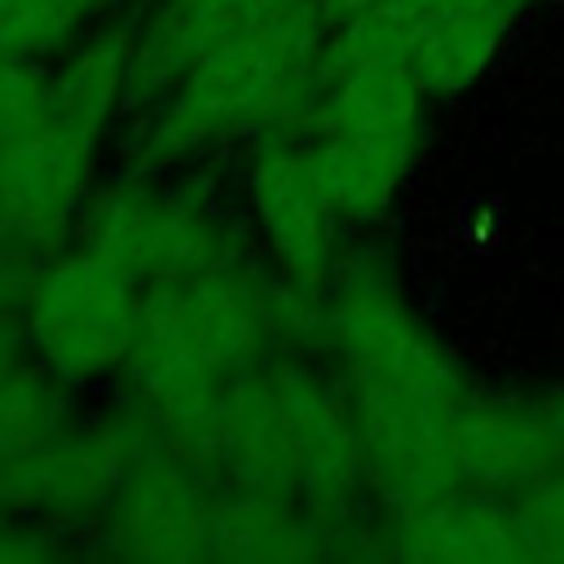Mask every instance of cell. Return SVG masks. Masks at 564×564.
Listing matches in <instances>:
<instances>
[{
    "mask_svg": "<svg viewBox=\"0 0 564 564\" xmlns=\"http://www.w3.org/2000/svg\"><path fill=\"white\" fill-rule=\"evenodd\" d=\"M326 326L361 427L366 471L379 480L388 502L401 507L458 489L449 432L471 392L458 366L397 295L392 278L375 264L344 273Z\"/></svg>",
    "mask_w": 564,
    "mask_h": 564,
    "instance_id": "1",
    "label": "cell"
},
{
    "mask_svg": "<svg viewBox=\"0 0 564 564\" xmlns=\"http://www.w3.org/2000/svg\"><path fill=\"white\" fill-rule=\"evenodd\" d=\"M330 18L322 0H291L260 26L203 53L167 93L137 163L163 167L203 145L256 137L291 119L322 84Z\"/></svg>",
    "mask_w": 564,
    "mask_h": 564,
    "instance_id": "2",
    "label": "cell"
},
{
    "mask_svg": "<svg viewBox=\"0 0 564 564\" xmlns=\"http://www.w3.org/2000/svg\"><path fill=\"white\" fill-rule=\"evenodd\" d=\"M132 35L106 31L53 75L40 115L0 150V234L18 247H48L88 189L106 119L128 93Z\"/></svg>",
    "mask_w": 564,
    "mask_h": 564,
    "instance_id": "3",
    "label": "cell"
},
{
    "mask_svg": "<svg viewBox=\"0 0 564 564\" xmlns=\"http://www.w3.org/2000/svg\"><path fill=\"white\" fill-rule=\"evenodd\" d=\"M269 300L234 264L141 286L137 339L123 361L150 414L176 410L260 361Z\"/></svg>",
    "mask_w": 564,
    "mask_h": 564,
    "instance_id": "4",
    "label": "cell"
},
{
    "mask_svg": "<svg viewBox=\"0 0 564 564\" xmlns=\"http://www.w3.org/2000/svg\"><path fill=\"white\" fill-rule=\"evenodd\" d=\"M423 88L405 62H322L313 159L344 212V220H375L419 141Z\"/></svg>",
    "mask_w": 564,
    "mask_h": 564,
    "instance_id": "5",
    "label": "cell"
},
{
    "mask_svg": "<svg viewBox=\"0 0 564 564\" xmlns=\"http://www.w3.org/2000/svg\"><path fill=\"white\" fill-rule=\"evenodd\" d=\"M141 317V282L101 256L97 247H75L57 256L26 286V339L62 383L97 379L119 370L132 352Z\"/></svg>",
    "mask_w": 564,
    "mask_h": 564,
    "instance_id": "6",
    "label": "cell"
},
{
    "mask_svg": "<svg viewBox=\"0 0 564 564\" xmlns=\"http://www.w3.org/2000/svg\"><path fill=\"white\" fill-rule=\"evenodd\" d=\"M84 242L123 264L141 286L234 264L229 238L203 207L137 185L115 189L84 212Z\"/></svg>",
    "mask_w": 564,
    "mask_h": 564,
    "instance_id": "7",
    "label": "cell"
},
{
    "mask_svg": "<svg viewBox=\"0 0 564 564\" xmlns=\"http://www.w3.org/2000/svg\"><path fill=\"white\" fill-rule=\"evenodd\" d=\"M251 198H256L269 251L282 264L286 282L300 295H317L330 278V256H335V234L344 225V212L313 150L291 141L269 145L256 163Z\"/></svg>",
    "mask_w": 564,
    "mask_h": 564,
    "instance_id": "8",
    "label": "cell"
},
{
    "mask_svg": "<svg viewBox=\"0 0 564 564\" xmlns=\"http://www.w3.org/2000/svg\"><path fill=\"white\" fill-rule=\"evenodd\" d=\"M216 485L181 463L159 436L141 449L128 480L119 485L110 516V551L141 560H189L207 555Z\"/></svg>",
    "mask_w": 564,
    "mask_h": 564,
    "instance_id": "9",
    "label": "cell"
},
{
    "mask_svg": "<svg viewBox=\"0 0 564 564\" xmlns=\"http://www.w3.org/2000/svg\"><path fill=\"white\" fill-rule=\"evenodd\" d=\"M154 441V427H93L75 436H53L35 454L0 467V507L9 511H70L115 498L128 480L141 449Z\"/></svg>",
    "mask_w": 564,
    "mask_h": 564,
    "instance_id": "10",
    "label": "cell"
},
{
    "mask_svg": "<svg viewBox=\"0 0 564 564\" xmlns=\"http://www.w3.org/2000/svg\"><path fill=\"white\" fill-rule=\"evenodd\" d=\"M449 463L458 489L520 494L564 463V441L555 436L542 405H494L467 397L454 414Z\"/></svg>",
    "mask_w": 564,
    "mask_h": 564,
    "instance_id": "11",
    "label": "cell"
},
{
    "mask_svg": "<svg viewBox=\"0 0 564 564\" xmlns=\"http://www.w3.org/2000/svg\"><path fill=\"white\" fill-rule=\"evenodd\" d=\"M392 551L410 560H454V564H502L529 560L516 507L502 494L449 489L419 502L392 507Z\"/></svg>",
    "mask_w": 564,
    "mask_h": 564,
    "instance_id": "12",
    "label": "cell"
},
{
    "mask_svg": "<svg viewBox=\"0 0 564 564\" xmlns=\"http://www.w3.org/2000/svg\"><path fill=\"white\" fill-rule=\"evenodd\" d=\"M520 9L524 0H414L401 62L423 93H458L489 66Z\"/></svg>",
    "mask_w": 564,
    "mask_h": 564,
    "instance_id": "13",
    "label": "cell"
},
{
    "mask_svg": "<svg viewBox=\"0 0 564 564\" xmlns=\"http://www.w3.org/2000/svg\"><path fill=\"white\" fill-rule=\"evenodd\" d=\"M291 0H163L132 40L128 93H167L203 53L260 26Z\"/></svg>",
    "mask_w": 564,
    "mask_h": 564,
    "instance_id": "14",
    "label": "cell"
},
{
    "mask_svg": "<svg viewBox=\"0 0 564 564\" xmlns=\"http://www.w3.org/2000/svg\"><path fill=\"white\" fill-rule=\"evenodd\" d=\"M322 529L313 524V507L269 489L216 485L212 524H207V555L229 560H295L317 555Z\"/></svg>",
    "mask_w": 564,
    "mask_h": 564,
    "instance_id": "15",
    "label": "cell"
},
{
    "mask_svg": "<svg viewBox=\"0 0 564 564\" xmlns=\"http://www.w3.org/2000/svg\"><path fill=\"white\" fill-rule=\"evenodd\" d=\"M62 419H66L62 379L48 366L13 361L0 375V467L48 445L62 432Z\"/></svg>",
    "mask_w": 564,
    "mask_h": 564,
    "instance_id": "16",
    "label": "cell"
},
{
    "mask_svg": "<svg viewBox=\"0 0 564 564\" xmlns=\"http://www.w3.org/2000/svg\"><path fill=\"white\" fill-rule=\"evenodd\" d=\"M115 0H0V57H44Z\"/></svg>",
    "mask_w": 564,
    "mask_h": 564,
    "instance_id": "17",
    "label": "cell"
},
{
    "mask_svg": "<svg viewBox=\"0 0 564 564\" xmlns=\"http://www.w3.org/2000/svg\"><path fill=\"white\" fill-rule=\"evenodd\" d=\"M511 507L529 560H564V463L524 485Z\"/></svg>",
    "mask_w": 564,
    "mask_h": 564,
    "instance_id": "18",
    "label": "cell"
},
{
    "mask_svg": "<svg viewBox=\"0 0 564 564\" xmlns=\"http://www.w3.org/2000/svg\"><path fill=\"white\" fill-rule=\"evenodd\" d=\"M53 75L40 57H0V150L40 115Z\"/></svg>",
    "mask_w": 564,
    "mask_h": 564,
    "instance_id": "19",
    "label": "cell"
},
{
    "mask_svg": "<svg viewBox=\"0 0 564 564\" xmlns=\"http://www.w3.org/2000/svg\"><path fill=\"white\" fill-rule=\"evenodd\" d=\"M383 4H405V0H322V9H326V18H330V26H335V22H344V18H352V13L383 9Z\"/></svg>",
    "mask_w": 564,
    "mask_h": 564,
    "instance_id": "20",
    "label": "cell"
},
{
    "mask_svg": "<svg viewBox=\"0 0 564 564\" xmlns=\"http://www.w3.org/2000/svg\"><path fill=\"white\" fill-rule=\"evenodd\" d=\"M542 410H546V419H551V427H555V436L564 441V397H555V401H546Z\"/></svg>",
    "mask_w": 564,
    "mask_h": 564,
    "instance_id": "21",
    "label": "cell"
}]
</instances>
